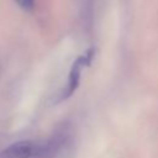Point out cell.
Listing matches in <instances>:
<instances>
[{
  "label": "cell",
  "mask_w": 158,
  "mask_h": 158,
  "mask_svg": "<svg viewBox=\"0 0 158 158\" xmlns=\"http://www.w3.org/2000/svg\"><path fill=\"white\" fill-rule=\"evenodd\" d=\"M94 57V49H89L84 56L79 57L72 65L69 77H68V85L67 89L63 94V99L69 98L78 88L79 85V80H80V73H81V68L84 65H89L91 63V59Z\"/></svg>",
  "instance_id": "obj_1"
},
{
  "label": "cell",
  "mask_w": 158,
  "mask_h": 158,
  "mask_svg": "<svg viewBox=\"0 0 158 158\" xmlns=\"http://www.w3.org/2000/svg\"><path fill=\"white\" fill-rule=\"evenodd\" d=\"M36 144L31 141L16 142L0 153V158H31L35 154Z\"/></svg>",
  "instance_id": "obj_2"
},
{
  "label": "cell",
  "mask_w": 158,
  "mask_h": 158,
  "mask_svg": "<svg viewBox=\"0 0 158 158\" xmlns=\"http://www.w3.org/2000/svg\"><path fill=\"white\" fill-rule=\"evenodd\" d=\"M20 7H22L26 11H31L35 6V1L33 0H15Z\"/></svg>",
  "instance_id": "obj_3"
}]
</instances>
